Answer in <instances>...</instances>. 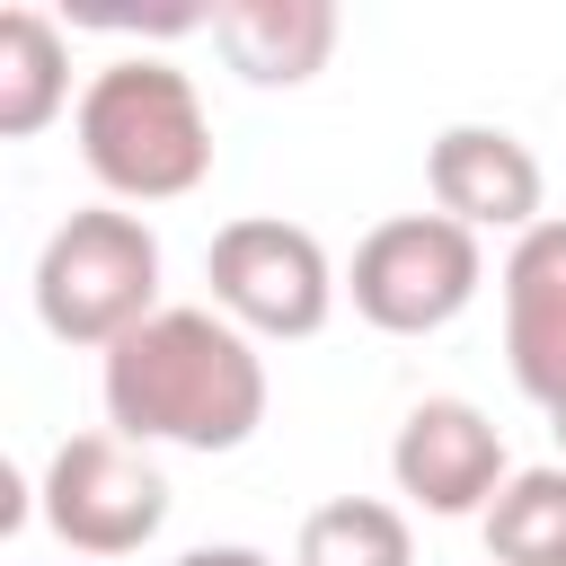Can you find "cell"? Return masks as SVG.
<instances>
[{
    "mask_svg": "<svg viewBox=\"0 0 566 566\" xmlns=\"http://www.w3.org/2000/svg\"><path fill=\"white\" fill-rule=\"evenodd\" d=\"M106 424L124 442L239 451L265 424V363L212 310H159L106 354Z\"/></svg>",
    "mask_w": 566,
    "mask_h": 566,
    "instance_id": "obj_1",
    "label": "cell"
},
{
    "mask_svg": "<svg viewBox=\"0 0 566 566\" xmlns=\"http://www.w3.org/2000/svg\"><path fill=\"white\" fill-rule=\"evenodd\" d=\"M80 159L106 195L124 203H177L212 177V115L195 97L186 71L133 53V62H106L88 88H80Z\"/></svg>",
    "mask_w": 566,
    "mask_h": 566,
    "instance_id": "obj_2",
    "label": "cell"
},
{
    "mask_svg": "<svg viewBox=\"0 0 566 566\" xmlns=\"http://www.w3.org/2000/svg\"><path fill=\"white\" fill-rule=\"evenodd\" d=\"M35 318L62 345H124L159 318V239L133 212H71L35 256Z\"/></svg>",
    "mask_w": 566,
    "mask_h": 566,
    "instance_id": "obj_3",
    "label": "cell"
},
{
    "mask_svg": "<svg viewBox=\"0 0 566 566\" xmlns=\"http://www.w3.org/2000/svg\"><path fill=\"white\" fill-rule=\"evenodd\" d=\"M486 283V256H478V230L442 221V212H398L380 221L363 248H354V310L380 327V336H433L451 327Z\"/></svg>",
    "mask_w": 566,
    "mask_h": 566,
    "instance_id": "obj_4",
    "label": "cell"
},
{
    "mask_svg": "<svg viewBox=\"0 0 566 566\" xmlns=\"http://www.w3.org/2000/svg\"><path fill=\"white\" fill-rule=\"evenodd\" d=\"M203 283L221 301L230 327L248 336H318L327 310H336V265L327 248L301 230V221H274V212H248L230 230H212L203 248Z\"/></svg>",
    "mask_w": 566,
    "mask_h": 566,
    "instance_id": "obj_5",
    "label": "cell"
},
{
    "mask_svg": "<svg viewBox=\"0 0 566 566\" xmlns=\"http://www.w3.org/2000/svg\"><path fill=\"white\" fill-rule=\"evenodd\" d=\"M44 522L80 557H133L168 522V478L124 433H71L44 469Z\"/></svg>",
    "mask_w": 566,
    "mask_h": 566,
    "instance_id": "obj_6",
    "label": "cell"
},
{
    "mask_svg": "<svg viewBox=\"0 0 566 566\" xmlns=\"http://www.w3.org/2000/svg\"><path fill=\"white\" fill-rule=\"evenodd\" d=\"M389 478H398V495L424 504V513H486V504L513 486L504 433H495L469 398H424V407H407V424H398V442H389Z\"/></svg>",
    "mask_w": 566,
    "mask_h": 566,
    "instance_id": "obj_7",
    "label": "cell"
},
{
    "mask_svg": "<svg viewBox=\"0 0 566 566\" xmlns=\"http://www.w3.org/2000/svg\"><path fill=\"white\" fill-rule=\"evenodd\" d=\"M424 186L433 212L460 230H539V159L531 142H513L504 124H451L424 150Z\"/></svg>",
    "mask_w": 566,
    "mask_h": 566,
    "instance_id": "obj_8",
    "label": "cell"
},
{
    "mask_svg": "<svg viewBox=\"0 0 566 566\" xmlns=\"http://www.w3.org/2000/svg\"><path fill=\"white\" fill-rule=\"evenodd\" d=\"M504 354L539 407L566 398V221L522 230V248L504 256Z\"/></svg>",
    "mask_w": 566,
    "mask_h": 566,
    "instance_id": "obj_9",
    "label": "cell"
},
{
    "mask_svg": "<svg viewBox=\"0 0 566 566\" xmlns=\"http://www.w3.org/2000/svg\"><path fill=\"white\" fill-rule=\"evenodd\" d=\"M212 44L248 88H301L336 53V9L327 0H230L212 9Z\"/></svg>",
    "mask_w": 566,
    "mask_h": 566,
    "instance_id": "obj_10",
    "label": "cell"
},
{
    "mask_svg": "<svg viewBox=\"0 0 566 566\" xmlns=\"http://www.w3.org/2000/svg\"><path fill=\"white\" fill-rule=\"evenodd\" d=\"M62 97H71V44H62V27L35 18V9H0V133L9 142L44 133L62 115Z\"/></svg>",
    "mask_w": 566,
    "mask_h": 566,
    "instance_id": "obj_11",
    "label": "cell"
},
{
    "mask_svg": "<svg viewBox=\"0 0 566 566\" xmlns=\"http://www.w3.org/2000/svg\"><path fill=\"white\" fill-rule=\"evenodd\" d=\"M292 566H416V539H407V513L380 504V495H336L301 522L292 539Z\"/></svg>",
    "mask_w": 566,
    "mask_h": 566,
    "instance_id": "obj_12",
    "label": "cell"
},
{
    "mask_svg": "<svg viewBox=\"0 0 566 566\" xmlns=\"http://www.w3.org/2000/svg\"><path fill=\"white\" fill-rule=\"evenodd\" d=\"M486 557L495 566H566V469H522L486 504Z\"/></svg>",
    "mask_w": 566,
    "mask_h": 566,
    "instance_id": "obj_13",
    "label": "cell"
},
{
    "mask_svg": "<svg viewBox=\"0 0 566 566\" xmlns=\"http://www.w3.org/2000/svg\"><path fill=\"white\" fill-rule=\"evenodd\" d=\"M177 566H274V557H256V548H186Z\"/></svg>",
    "mask_w": 566,
    "mask_h": 566,
    "instance_id": "obj_14",
    "label": "cell"
},
{
    "mask_svg": "<svg viewBox=\"0 0 566 566\" xmlns=\"http://www.w3.org/2000/svg\"><path fill=\"white\" fill-rule=\"evenodd\" d=\"M548 433H557V442H566V398H557V407H548Z\"/></svg>",
    "mask_w": 566,
    "mask_h": 566,
    "instance_id": "obj_15",
    "label": "cell"
}]
</instances>
